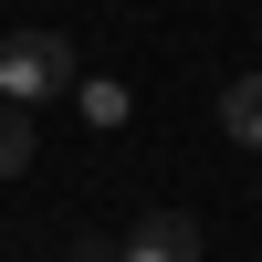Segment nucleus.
<instances>
[{"label": "nucleus", "mask_w": 262, "mask_h": 262, "mask_svg": "<svg viewBox=\"0 0 262 262\" xmlns=\"http://www.w3.org/2000/svg\"><path fill=\"white\" fill-rule=\"evenodd\" d=\"M74 105H84V126H126V84L116 74H74Z\"/></svg>", "instance_id": "20e7f679"}, {"label": "nucleus", "mask_w": 262, "mask_h": 262, "mask_svg": "<svg viewBox=\"0 0 262 262\" xmlns=\"http://www.w3.org/2000/svg\"><path fill=\"white\" fill-rule=\"evenodd\" d=\"M0 95H11V105L74 95V42H63V32H11V42H0Z\"/></svg>", "instance_id": "f257e3e1"}, {"label": "nucleus", "mask_w": 262, "mask_h": 262, "mask_svg": "<svg viewBox=\"0 0 262 262\" xmlns=\"http://www.w3.org/2000/svg\"><path fill=\"white\" fill-rule=\"evenodd\" d=\"M74 262H116V252H105V242H74Z\"/></svg>", "instance_id": "423d86ee"}, {"label": "nucleus", "mask_w": 262, "mask_h": 262, "mask_svg": "<svg viewBox=\"0 0 262 262\" xmlns=\"http://www.w3.org/2000/svg\"><path fill=\"white\" fill-rule=\"evenodd\" d=\"M221 126H231V137H242L252 158H262V74H242V84L221 95Z\"/></svg>", "instance_id": "7ed1b4c3"}, {"label": "nucleus", "mask_w": 262, "mask_h": 262, "mask_svg": "<svg viewBox=\"0 0 262 262\" xmlns=\"http://www.w3.org/2000/svg\"><path fill=\"white\" fill-rule=\"evenodd\" d=\"M32 168V105H0V179Z\"/></svg>", "instance_id": "39448f33"}, {"label": "nucleus", "mask_w": 262, "mask_h": 262, "mask_svg": "<svg viewBox=\"0 0 262 262\" xmlns=\"http://www.w3.org/2000/svg\"><path fill=\"white\" fill-rule=\"evenodd\" d=\"M116 262H200V221H189V210H147Z\"/></svg>", "instance_id": "f03ea898"}]
</instances>
